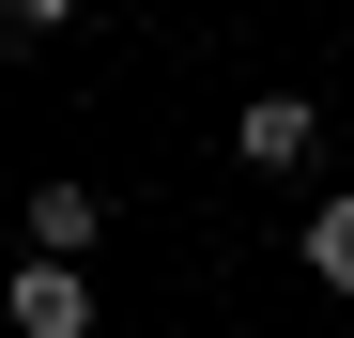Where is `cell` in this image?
I'll return each mask as SVG.
<instances>
[{"label":"cell","instance_id":"cell-1","mask_svg":"<svg viewBox=\"0 0 354 338\" xmlns=\"http://www.w3.org/2000/svg\"><path fill=\"white\" fill-rule=\"evenodd\" d=\"M308 154H324V108H308V92H247V108H231V169H262V185H292Z\"/></svg>","mask_w":354,"mask_h":338},{"label":"cell","instance_id":"cell-2","mask_svg":"<svg viewBox=\"0 0 354 338\" xmlns=\"http://www.w3.org/2000/svg\"><path fill=\"white\" fill-rule=\"evenodd\" d=\"M0 308H16V338H93V277H77V261H16Z\"/></svg>","mask_w":354,"mask_h":338},{"label":"cell","instance_id":"cell-3","mask_svg":"<svg viewBox=\"0 0 354 338\" xmlns=\"http://www.w3.org/2000/svg\"><path fill=\"white\" fill-rule=\"evenodd\" d=\"M93 231H108V200H93V185H46V200H31V261H77Z\"/></svg>","mask_w":354,"mask_h":338},{"label":"cell","instance_id":"cell-4","mask_svg":"<svg viewBox=\"0 0 354 338\" xmlns=\"http://www.w3.org/2000/svg\"><path fill=\"white\" fill-rule=\"evenodd\" d=\"M308 277H324V292H354V185L308 215Z\"/></svg>","mask_w":354,"mask_h":338},{"label":"cell","instance_id":"cell-5","mask_svg":"<svg viewBox=\"0 0 354 338\" xmlns=\"http://www.w3.org/2000/svg\"><path fill=\"white\" fill-rule=\"evenodd\" d=\"M154 338H201V323H154Z\"/></svg>","mask_w":354,"mask_h":338},{"label":"cell","instance_id":"cell-6","mask_svg":"<svg viewBox=\"0 0 354 338\" xmlns=\"http://www.w3.org/2000/svg\"><path fill=\"white\" fill-rule=\"evenodd\" d=\"M0 46H16V31H0Z\"/></svg>","mask_w":354,"mask_h":338}]
</instances>
